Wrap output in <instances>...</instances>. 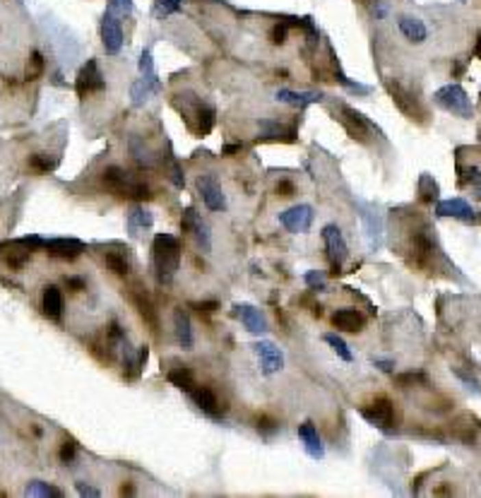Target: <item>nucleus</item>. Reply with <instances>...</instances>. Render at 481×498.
I'll use <instances>...</instances> for the list:
<instances>
[{"label":"nucleus","mask_w":481,"mask_h":498,"mask_svg":"<svg viewBox=\"0 0 481 498\" xmlns=\"http://www.w3.org/2000/svg\"><path fill=\"white\" fill-rule=\"evenodd\" d=\"M181 256H183V246L176 236L171 234H157L152 241V260H154V270L162 284H169L173 279V275L181 267Z\"/></svg>","instance_id":"nucleus-1"},{"label":"nucleus","mask_w":481,"mask_h":498,"mask_svg":"<svg viewBox=\"0 0 481 498\" xmlns=\"http://www.w3.org/2000/svg\"><path fill=\"white\" fill-rule=\"evenodd\" d=\"M361 416H364L371 426H375V429L388 431L390 426L395 424V407L388 397H378L375 402H371L369 407L361 410Z\"/></svg>","instance_id":"nucleus-10"},{"label":"nucleus","mask_w":481,"mask_h":498,"mask_svg":"<svg viewBox=\"0 0 481 498\" xmlns=\"http://www.w3.org/2000/svg\"><path fill=\"white\" fill-rule=\"evenodd\" d=\"M332 325L342 332H352V335H356V332L364 330L366 318L361 316L356 308H339V311L332 316Z\"/></svg>","instance_id":"nucleus-19"},{"label":"nucleus","mask_w":481,"mask_h":498,"mask_svg":"<svg viewBox=\"0 0 481 498\" xmlns=\"http://www.w3.org/2000/svg\"><path fill=\"white\" fill-rule=\"evenodd\" d=\"M299 438L304 440V448H306V455L313 460H323L325 458V445L323 440H320V434L318 429H315L313 421H304V424L299 426Z\"/></svg>","instance_id":"nucleus-17"},{"label":"nucleus","mask_w":481,"mask_h":498,"mask_svg":"<svg viewBox=\"0 0 481 498\" xmlns=\"http://www.w3.org/2000/svg\"><path fill=\"white\" fill-rule=\"evenodd\" d=\"M41 308H44V316L49 318V321H60V318H63V308H65L63 291L53 284L46 286L44 296H41Z\"/></svg>","instance_id":"nucleus-21"},{"label":"nucleus","mask_w":481,"mask_h":498,"mask_svg":"<svg viewBox=\"0 0 481 498\" xmlns=\"http://www.w3.org/2000/svg\"><path fill=\"white\" fill-rule=\"evenodd\" d=\"M272 44L275 46H282L286 41V36H289V27L284 25V22H277L275 27H272Z\"/></svg>","instance_id":"nucleus-42"},{"label":"nucleus","mask_w":481,"mask_h":498,"mask_svg":"<svg viewBox=\"0 0 481 498\" xmlns=\"http://www.w3.org/2000/svg\"><path fill=\"white\" fill-rule=\"evenodd\" d=\"M306 284H308L310 289H318V291H323L325 286H328V279H325V275H323V272H315V270H310V272H306Z\"/></svg>","instance_id":"nucleus-41"},{"label":"nucleus","mask_w":481,"mask_h":498,"mask_svg":"<svg viewBox=\"0 0 481 498\" xmlns=\"http://www.w3.org/2000/svg\"><path fill=\"white\" fill-rule=\"evenodd\" d=\"M373 364L378 366L380 371H385V373H393L395 371V364L393 361H383V359H373Z\"/></svg>","instance_id":"nucleus-52"},{"label":"nucleus","mask_w":481,"mask_h":498,"mask_svg":"<svg viewBox=\"0 0 481 498\" xmlns=\"http://www.w3.org/2000/svg\"><path fill=\"white\" fill-rule=\"evenodd\" d=\"M361 208V219H364V229H366V241H369L371 251H378L380 248V234H383V222L375 212H371L369 208L358 205Z\"/></svg>","instance_id":"nucleus-22"},{"label":"nucleus","mask_w":481,"mask_h":498,"mask_svg":"<svg viewBox=\"0 0 481 498\" xmlns=\"http://www.w3.org/2000/svg\"><path fill=\"white\" fill-rule=\"evenodd\" d=\"M181 229L186 234H193V236H195V241H197V246H200L202 253H210L212 251V234H210V227H207V222L193 208H188L186 212H183Z\"/></svg>","instance_id":"nucleus-9"},{"label":"nucleus","mask_w":481,"mask_h":498,"mask_svg":"<svg viewBox=\"0 0 481 498\" xmlns=\"http://www.w3.org/2000/svg\"><path fill=\"white\" fill-rule=\"evenodd\" d=\"M101 181L108 190L116 192V195H121V197H133V200H140V203L152 197V190H149L143 181L130 178V173L123 171L121 166H108L106 171H103Z\"/></svg>","instance_id":"nucleus-3"},{"label":"nucleus","mask_w":481,"mask_h":498,"mask_svg":"<svg viewBox=\"0 0 481 498\" xmlns=\"http://www.w3.org/2000/svg\"><path fill=\"white\" fill-rule=\"evenodd\" d=\"M277 429H280V424H277L272 416H260V419H258V431H260V434L272 436Z\"/></svg>","instance_id":"nucleus-44"},{"label":"nucleus","mask_w":481,"mask_h":498,"mask_svg":"<svg viewBox=\"0 0 481 498\" xmlns=\"http://www.w3.org/2000/svg\"><path fill=\"white\" fill-rule=\"evenodd\" d=\"M101 44L108 55H116L123 49V27H121L118 12L113 8H108L101 17Z\"/></svg>","instance_id":"nucleus-8"},{"label":"nucleus","mask_w":481,"mask_h":498,"mask_svg":"<svg viewBox=\"0 0 481 498\" xmlns=\"http://www.w3.org/2000/svg\"><path fill=\"white\" fill-rule=\"evenodd\" d=\"M44 68H46L44 55H41L39 51H34V53L29 55V63H27V79H29V82L39 79L41 75H44Z\"/></svg>","instance_id":"nucleus-37"},{"label":"nucleus","mask_w":481,"mask_h":498,"mask_svg":"<svg viewBox=\"0 0 481 498\" xmlns=\"http://www.w3.org/2000/svg\"><path fill=\"white\" fill-rule=\"evenodd\" d=\"M323 340L328 342L330 347H332V349H334V354H337L339 359H344V361H354V354H352V351H349L347 342H344L339 335H334V332H328V335H325Z\"/></svg>","instance_id":"nucleus-35"},{"label":"nucleus","mask_w":481,"mask_h":498,"mask_svg":"<svg viewBox=\"0 0 481 498\" xmlns=\"http://www.w3.org/2000/svg\"><path fill=\"white\" fill-rule=\"evenodd\" d=\"M29 260H32V251H29V248H25V251H20V253H10L5 262H8V267H10V270H22V267H25Z\"/></svg>","instance_id":"nucleus-40"},{"label":"nucleus","mask_w":481,"mask_h":498,"mask_svg":"<svg viewBox=\"0 0 481 498\" xmlns=\"http://www.w3.org/2000/svg\"><path fill=\"white\" fill-rule=\"evenodd\" d=\"M253 349H256L258 359H260L262 375H275V373H280V371L284 369V351H282L280 347L275 345V342L260 340L256 347H253Z\"/></svg>","instance_id":"nucleus-13"},{"label":"nucleus","mask_w":481,"mask_h":498,"mask_svg":"<svg viewBox=\"0 0 481 498\" xmlns=\"http://www.w3.org/2000/svg\"><path fill=\"white\" fill-rule=\"evenodd\" d=\"M337 121L344 125V130L349 133V138L358 140V142H369L371 133H373V125H371L364 116L358 114L356 109L339 104L337 106Z\"/></svg>","instance_id":"nucleus-6"},{"label":"nucleus","mask_w":481,"mask_h":498,"mask_svg":"<svg viewBox=\"0 0 481 498\" xmlns=\"http://www.w3.org/2000/svg\"><path fill=\"white\" fill-rule=\"evenodd\" d=\"M75 89H77L79 99H87L89 94L106 89V79H103V75H101V70H99L97 60H87V65H82V70H79V75H77V84H75Z\"/></svg>","instance_id":"nucleus-11"},{"label":"nucleus","mask_w":481,"mask_h":498,"mask_svg":"<svg viewBox=\"0 0 481 498\" xmlns=\"http://www.w3.org/2000/svg\"><path fill=\"white\" fill-rule=\"evenodd\" d=\"M171 178H173V183H176L178 188H183V176H181V169H178V164H171Z\"/></svg>","instance_id":"nucleus-51"},{"label":"nucleus","mask_w":481,"mask_h":498,"mask_svg":"<svg viewBox=\"0 0 481 498\" xmlns=\"http://www.w3.org/2000/svg\"><path fill=\"white\" fill-rule=\"evenodd\" d=\"M128 149H130V157L138 162L140 169H152L154 166V154L152 149L147 147V145L143 142V140L138 138V135H133V138L128 140Z\"/></svg>","instance_id":"nucleus-27"},{"label":"nucleus","mask_w":481,"mask_h":498,"mask_svg":"<svg viewBox=\"0 0 481 498\" xmlns=\"http://www.w3.org/2000/svg\"><path fill=\"white\" fill-rule=\"evenodd\" d=\"M471 188H474L476 197H479V200H481V171H476V176L471 178Z\"/></svg>","instance_id":"nucleus-53"},{"label":"nucleus","mask_w":481,"mask_h":498,"mask_svg":"<svg viewBox=\"0 0 481 498\" xmlns=\"http://www.w3.org/2000/svg\"><path fill=\"white\" fill-rule=\"evenodd\" d=\"M277 101H282V104H291V106H308V104H318V101H323V94L320 92H291V89H280V92L275 94Z\"/></svg>","instance_id":"nucleus-26"},{"label":"nucleus","mask_w":481,"mask_h":498,"mask_svg":"<svg viewBox=\"0 0 481 498\" xmlns=\"http://www.w3.org/2000/svg\"><path fill=\"white\" fill-rule=\"evenodd\" d=\"M75 486H77V493H79V496H92V498H99V496H101V491H99V488L84 486L82 482H79V484H75Z\"/></svg>","instance_id":"nucleus-48"},{"label":"nucleus","mask_w":481,"mask_h":498,"mask_svg":"<svg viewBox=\"0 0 481 498\" xmlns=\"http://www.w3.org/2000/svg\"><path fill=\"white\" fill-rule=\"evenodd\" d=\"M234 316L243 323V327H246L251 335H265V332L270 330V327H267V321H265V313L258 311V308L251 306V303H236Z\"/></svg>","instance_id":"nucleus-15"},{"label":"nucleus","mask_w":481,"mask_h":498,"mask_svg":"<svg viewBox=\"0 0 481 498\" xmlns=\"http://www.w3.org/2000/svg\"><path fill=\"white\" fill-rule=\"evenodd\" d=\"M323 243H325V253H328L330 267H332V275H339L344 260L349 258V248H347V241H344L337 224H328V227L323 229Z\"/></svg>","instance_id":"nucleus-5"},{"label":"nucleus","mask_w":481,"mask_h":498,"mask_svg":"<svg viewBox=\"0 0 481 498\" xmlns=\"http://www.w3.org/2000/svg\"><path fill=\"white\" fill-rule=\"evenodd\" d=\"M397 380L399 383H421L423 380V375L421 373H407V375H397Z\"/></svg>","instance_id":"nucleus-50"},{"label":"nucleus","mask_w":481,"mask_h":498,"mask_svg":"<svg viewBox=\"0 0 481 498\" xmlns=\"http://www.w3.org/2000/svg\"><path fill=\"white\" fill-rule=\"evenodd\" d=\"M25 496H32V498H60L63 496V491H60L58 486H53V484H46V482H39V479H34V482L27 484L25 488Z\"/></svg>","instance_id":"nucleus-30"},{"label":"nucleus","mask_w":481,"mask_h":498,"mask_svg":"<svg viewBox=\"0 0 481 498\" xmlns=\"http://www.w3.org/2000/svg\"><path fill=\"white\" fill-rule=\"evenodd\" d=\"M197 190H200L202 203L207 205V210H212V212H224L226 210V195L212 176L197 178Z\"/></svg>","instance_id":"nucleus-14"},{"label":"nucleus","mask_w":481,"mask_h":498,"mask_svg":"<svg viewBox=\"0 0 481 498\" xmlns=\"http://www.w3.org/2000/svg\"><path fill=\"white\" fill-rule=\"evenodd\" d=\"M241 145H226L224 149H221V154H226V157H229V154H236V152H241Z\"/></svg>","instance_id":"nucleus-54"},{"label":"nucleus","mask_w":481,"mask_h":498,"mask_svg":"<svg viewBox=\"0 0 481 498\" xmlns=\"http://www.w3.org/2000/svg\"><path fill=\"white\" fill-rule=\"evenodd\" d=\"M65 284H68V289L75 291V294H77V291H84V282L79 279V277H68V279H65Z\"/></svg>","instance_id":"nucleus-49"},{"label":"nucleus","mask_w":481,"mask_h":498,"mask_svg":"<svg viewBox=\"0 0 481 498\" xmlns=\"http://www.w3.org/2000/svg\"><path fill=\"white\" fill-rule=\"evenodd\" d=\"M181 10H183L181 0H154V15L157 17L176 15V12H181Z\"/></svg>","instance_id":"nucleus-38"},{"label":"nucleus","mask_w":481,"mask_h":498,"mask_svg":"<svg viewBox=\"0 0 481 498\" xmlns=\"http://www.w3.org/2000/svg\"><path fill=\"white\" fill-rule=\"evenodd\" d=\"M121 493H123V496L128 493V496H130V493H135V488L133 486H123V488H121Z\"/></svg>","instance_id":"nucleus-55"},{"label":"nucleus","mask_w":481,"mask_h":498,"mask_svg":"<svg viewBox=\"0 0 481 498\" xmlns=\"http://www.w3.org/2000/svg\"><path fill=\"white\" fill-rule=\"evenodd\" d=\"M258 128H260L262 140H284V142H294L296 140L294 125H284V123H280V121L262 119L260 123H258Z\"/></svg>","instance_id":"nucleus-20"},{"label":"nucleus","mask_w":481,"mask_h":498,"mask_svg":"<svg viewBox=\"0 0 481 498\" xmlns=\"http://www.w3.org/2000/svg\"><path fill=\"white\" fill-rule=\"evenodd\" d=\"M29 166L39 173H49L53 169H58V159L56 157H46V154H32L29 157Z\"/></svg>","instance_id":"nucleus-36"},{"label":"nucleus","mask_w":481,"mask_h":498,"mask_svg":"<svg viewBox=\"0 0 481 498\" xmlns=\"http://www.w3.org/2000/svg\"><path fill=\"white\" fill-rule=\"evenodd\" d=\"M385 89L390 92V97H393L395 106H397L399 111H402L404 116H409L412 121H417V123H423L426 121V111L419 106V101L412 97V92H409L407 87H402L399 82H393V79H388L385 82Z\"/></svg>","instance_id":"nucleus-7"},{"label":"nucleus","mask_w":481,"mask_h":498,"mask_svg":"<svg viewBox=\"0 0 481 498\" xmlns=\"http://www.w3.org/2000/svg\"><path fill=\"white\" fill-rule=\"evenodd\" d=\"M419 197L423 203H436L438 200V183L428 173H421V178H419Z\"/></svg>","instance_id":"nucleus-33"},{"label":"nucleus","mask_w":481,"mask_h":498,"mask_svg":"<svg viewBox=\"0 0 481 498\" xmlns=\"http://www.w3.org/2000/svg\"><path fill=\"white\" fill-rule=\"evenodd\" d=\"M75 453H77V445H75V440H65V443L60 445V462L70 464L75 460Z\"/></svg>","instance_id":"nucleus-43"},{"label":"nucleus","mask_w":481,"mask_h":498,"mask_svg":"<svg viewBox=\"0 0 481 498\" xmlns=\"http://www.w3.org/2000/svg\"><path fill=\"white\" fill-rule=\"evenodd\" d=\"M436 214L438 217H455V219H462V222H474V210H471L469 203L462 200V197H452V200L438 203Z\"/></svg>","instance_id":"nucleus-18"},{"label":"nucleus","mask_w":481,"mask_h":498,"mask_svg":"<svg viewBox=\"0 0 481 498\" xmlns=\"http://www.w3.org/2000/svg\"><path fill=\"white\" fill-rule=\"evenodd\" d=\"M154 224V217L147 212V210H143V208H133L130 210V214H128V227H130V232H138V229H149Z\"/></svg>","instance_id":"nucleus-32"},{"label":"nucleus","mask_w":481,"mask_h":498,"mask_svg":"<svg viewBox=\"0 0 481 498\" xmlns=\"http://www.w3.org/2000/svg\"><path fill=\"white\" fill-rule=\"evenodd\" d=\"M193 308H197V311H200V316H202V313H205V316H212V313L219 308V303H217V301H205V303H195Z\"/></svg>","instance_id":"nucleus-47"},{"label":"nucleus","mask_w":481,"mask_h":498,"mask_svg":"<svg viewBox=\"0 0 481 498\" xmlns=\"http://www.w3.org/2000/svg\"><path fill=\"white\" fill-rule=\"evenodd\" d=\"M44 248L51 258H60V260H75L84 253V243L77 238H51L44 241Z\"/></svg>","instance_id":"nucleus-16"},{"label":"nucleus","mask_w":481,"mask_h":498,"mask_svg":"<svg viewBox=\"0 0 481 498\" xmlns=\"http://www.w3.org/2000/svg\"><path fill=\"white\" fill-rule=\"evenodd\" d=\"M111 8L118 15H130L133 12V0H111Z\"/></svg>","instance_id":"nucleus-45"},{"label":"nucleus","mask_w":481,"mask_h":498,"mask_svg":"<svg viewBox=\"0 0 481 498\" xmlns=\"http://www.w3.org/2000/svg\"><path fill=\"white\" fill-rule=\"evenodd\" d=\"M313 217L315 212L310 205H294V208L280 214V224L291 234H306L310 229V224H313Z\"/></svg>","instance_id":"nucleus-12"},{"label":"nucleus","mask_w":481,"mask_h":498,"mask_svg":"<svg viewBox=\"0 0 481 498\" xmlns=\"http://www.w3.org/2000/svg\"><path fill=\"white\" fill-rule=\"evenodd\" d=\"M169 383H173L176 388H181L183 393H190L193 388H195V378H193L190 369L188 366H178V369H171L166 373Z\"/></svg>","instance_id":"nucleus-28"},{"label":"nucleus","mask_w":481,"mask_h":498,"mask_svg":"<svg viewBox=\"0 0 481 498\" xmlns=\"http://www.w3.org/2000/svg\"><path fill=\"white\" fill-rule=\"evenodd\" d=\"M176 97L183 99V106H178V109H181L183 119L188 121V125H190L200 138L202 135H210L212 128H214V119H217L214 106L205 104V101L193 92H183V94H176Z\"/></svg>","instance_id":"nucleus-2"},{"label":"nucleus","mask_w":481,"mask_h":498,"mask_svg":"<svg viewBox=\"0 0 481 498\" xmlns=\"http://www.w3.org/2000/svg\"><path fill=\"white\" fill-rule=\"evenodd\" d=\"M188 395H190L193 402H195V405L200 407L205 414L219 419V400H217V395L212 393L210 388H205V385H195V388H193Z\"/></svg>","instance_id":"nucleus-24"},{"label":"nucleus","mask_w":481,"mask_h":498,"mask_svg":"<svg viewBox=\"0 0 481 498\" xmlns=\"http://www.w3.org/2000/svg\"><path fill=\"white\" fill-rule=\"evenodd\" d=\"M433 101H436L441 109H445L447 114L460 116V119H471L474 114V106H471V99L460 84H445L433 94Z\"/></svg>","instance_id":"nucleus-4"},{"label":"nucleus","mask_w":481,"mask_h":498,"mask_svg":"<svg viewBox=\"0 0 481 498\" xmlns=\"http://www.w3.org/2000/svg\"><path fill=\"white\" fill-rule=\"evenodd\" d=\"M103 265L108 267V272H113V275H118V277H125L130 272L128 258L121 256V253H113V251L103 253Z\"/></svg>","instance_id":"nucleus-31"},{"label":"nucleus","mask_w":481,"mask_h":498,"mask_svg":"<svg viewBox=\"0 0 481 498\" xmlns=\"http://www.w3.org/2000/svg\"><path fill=\"white\" fill-rule=\"evenodd\" d=\"M296 192V186L291 181H280L277 183V195L280 197H291Z\"/></svg>","instance_id":"nucleus-46"},{"label":"nucleus","mask_w":481,"mask_h":498,"mask_svg":"<svg viewBox=\"0 0 481 498\" xmlns=\"http://www.w3.org/2000/svg\"><path fill=\"white\" fill-rule=\"evenodd\" d=\"M159 89V82H154V79H138V82L130 87V97H133L135 106H143L145 101L149 99V94H154Z\"/></svg>","instance_id":"nucleus-29"},{"label":"nucleus","mask_w":481,"mask_h":498,"mask_svg":"<svg viewBox=\"0 0 481 498\" xmlns=\"http://www.w3.org/2000/svg\"><path fill=\"white\" fill-rule=\"evenodd\" d=\"M397 27L399 32H402V36L407 41H412V44H423V41L428 39V29L426 25H423L421 20H417V17H409V15H402L397 20Z\"/></svg>","instance_id":"nucleus-25"},{"label":"nucleus","mask_w":481,"mask_h":498,"mask_svg":"<svg viewBox=\"0 0 481 498\" xmlns=\"http://www.w3.org/2000/svg\"><path fill=\"white\" fill-rule=\"evenodd\" d=\"M133 301H135V306L140 308V316H143L145 321L149 323V327H152V330L157 332V327H159V321H157V313H154L152 303H149L147 299H143V296H138V294H133Z\"/></svg>","instance_id":"nucleus-34"},{"label":"nucleus","mask_w":481,"mask_h":498,"mask_svg":"<svg viewBox=\"0 0 481 498\" xmlns=\"http://www.w3.org/2000/svg\"><path fill=\"white\" fill-rule=\"evenodd\" d=\"M173 330H176V340L183 349H193L195 345V337H193V325H190V316L183 308L173 311Z\"/></svg>","instance_id":"nucleus-23"},{"label":"nucleus","mask_w":481,"mask_h":498,"mask_svg":"<svg viewBox=\"0 0 481 498\" xmlns=\"http://www.w3.org/2000/svg\"><path fill=\"white\" fill-rule=\"evenodd\" d=\"M140 73H143L145 79H154L157 82V73H154V60H152V51L145 49L143 55H140Z\"/></svg>","instance_id":"nucleus-39"}]
</instances>
